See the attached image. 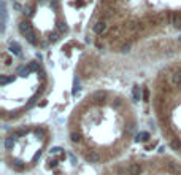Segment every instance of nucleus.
Listing matches in <instances>:
<instances>
[{
  "instance_id": "obj_1",
  "label": "nucleus",
  "mask_w": 181,
  "mask_h": 175,
  "mask_svg": "<svg viewBox=\"0 0 181 175\" xmlns=\"http://www.w3.org/2000/svg\"><path fill=\"white\" fill-rule=\"evenodd\" d=\"M138 137V118L124 96L97 89L83 99L67 121V142L76 158L107 167L127 156Z\"/></svg>"
},
{
  "instance_id": "obj_2",
  "label": "nucleus",
  "mask_w": 181,
  "mask_h": 175,
  "mask_svg": "<svg viewBox=\"0 0 181 175\" xmlns=\"http://www.w3.org/2000/svg\"><path fill=\"white\" fill-rule=\"evenodd\" d=\"M148 102L167 148L181 159V62L157 75Z\"/></svg>"
},
{
  "instance_id": "obj_3",
  "label": "nucleus",
  "mask_w": 181,
  "mask_h": 175,
  "mask_svg": "<svg viewBox=\"0 0 181 175\" xmlns=\"http://www.w3.org/2000/svg\"><path fill=\"white\" fill-rule=\"evenodd\" d=\"M48 124H21L5 131L2 139V162L14 175L33 172L53 143Z\"/></svg>"
},
{
  "instance_id": "obj_4",
  "label": "nucleus",
  "mask_w": 181,
  "mask_h": 175,
  "mask_svg": "<svg viewBox=\"0 0 181 175\" xmlns=\"http://www.w3.org/2000/svg\"><path fill=\"white\" fill-rule=\"evenodd\" d=\"M97 175H181V159L173 153L130 154L103 167Z\"/></svg>"
},
{
  "instance_id": "obj_5",
  "label": "nucleus",
  "mask_w": 181,
  "mask_h": 175,
  "mask_svg": "<svg viewBox=\"0 0 181 175\" xmlns=\"http://www.w3.org/2000/svg\"><path fill=\"white\" fill-rule=\"evenodd\" d=\"M92 30H94V34L95 35H103V34H107V30H108V24H107V19H99V21L95 22V24L92 26Z\"/></svg>"
},
{
  "instance_id": "obj_6",
  "label": "nucleus",
  "mask_w": 181,
  "mask_h": 175,
  "mask_svg": "<svg viewBox=\"0 0 181 175\" xmlns=\"http://www.w3.org/2000/svg\"><path fill=\"white\" fill-rule=\"evenodd\" d=\"M19 32L24 35V37H27V35L33 34L35 30H33V27H32V24H30L29 21H21L19 22Z\"/></svg>"
},
{
  "instance_id": "obj_7",
  "label": "nucleus",
  "mask_w": 181,
  "mask_h": 175,
  "mask_svg": "<svg viewBox=\"0 0 181 175\" xmlns=\"http://www.w3.org/2000/svg\"><path fill=\"white\" fill-rule=\"evenodd\" d=\"M10 54H13V56H21V45L18 43V41H11L10 43Z\"/></svg>"
},
{
  "instance_id": "obj_8",
  "label": "nucleus",
  "mask_w": 181,
  "mask_h": 175,
  "mask_svg": "<svg viewBox=\"0 0 181 175\" xmlns=\"http://www.w3.org/2000/svg\"><path fill=\"white\" fill-rule=\"evenodd\" d=\"M170 22H172L175 27L181 29V13H173L172 18H170Z\"/></svg>"
},
{
  "instance_id": "obj_9",
  "label": "nucleus",
  "mask_w": 181,
  "mask_h": 175,
  "mask_svg": "<svg viewBox=\"0 0 181 175\" xmlns=\"http://www.w3.org/2000/svg\"><path fill=\"white\" fill-rule=\"evenodd\" d=\"M59 38H61V32L59 30H54V32H49L48 35V43H56V41H59Z\"/></svg>"
},
{
  "instance_id": "obj_10",
  "label": "nucleus",
  "mask_w": 181,
  "mask_h": 175,
  "mask_svg": "<svg viewBox=\"0 0 181 175\" xmlns=\"http://www.w3.org/2000/svg\"><path fill=\"white\" fill-rule=\"evenodd\" d=\"M57 30H59L61 34H65L67 30H68V27H67L64 22H59V24H57Z\"/></svg>"
},
{
  "instance_id": "obj_11",
  "label": "nucleus",
  "mask_w": 181,
  "mask_h": 175,
  "mask_svg": "<svg viewBox=\"0 0 181 175\" xmlns=\"http://www.w3.org/2000/svg\"><path fill=\"white\" fill-rule=\"evenodd\" d=\"M22 13H24L26 16H30V14H33V6H32V5H30V6H26Z\"/></svg>"
},
{
  "instance_id": "obj_12",
  "label": "nucleus",
  "mask_w": 181,
  "mask_h": 175,
  "mask_svg": "<svg viewBox=\"0 0 181 175\" xmlns=\"http://www.w3.org/2000/svg\"><path fill=\"white\" fill-rule=\"evenodd\" d=\"M13 8L19 11V10H22V6H21V3H18V2H13Z\"/></svg>"
}]
</instances>
